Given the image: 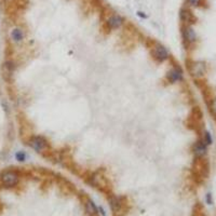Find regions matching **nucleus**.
I'll use <instances>...</instances> for the list:
<instances>
[{"instance_id":"1","label":"nucleus","mask_w":216,"mask_h":216,"mask_svg":"<svg viewBox=\"0 0 216 216\" xmlns=\"http://www.w3.org/2000/svg\"><path fill=\"white\" fill-rule=\"evenodd\" d=\"M0 179H1V184L4 187H14L15 185H18L20 177L18 174L14 171H6L2 173Z\"/></svg>"},{"instance_id":"2","label":"nucleus","mask_w":216,"mask_h":216,"mask_svg":"<svg viewBox=\"0 0 216 216\" xmlns=\"http://www.w3.org/2000/svg\"><path fill=\"white\" fill-rule=\"evenodd\" d=\"M29 146L37 152H42L48 148V143L42 136H32L29 139Z\"/></svg>"},{"instance_id":"3","label":"nucleus","mask_w":216,"mask_h":216,"mask_svg":"<svg viewBox=\"0 0 216 216\" xmlns=\"http://www.w3.org/2000/svg\"><path fill=\"white\" fill-rule=\"evenodd\" d=\"M190 74L193 78L199 79L202 78L204 75H205L206 67L205 64L203 62H193L191 65H190Z\"/></svg>"},{"instance_id":"4","label":"nucleus","mask_w":216,"mask_h":216,"mask_svg":"<svg viewBox=\"0 0 216 216\" xmlns=\"http://www.w3.org/2000/svg\"><path fill=\"white\" fill-rule=\"evenodd\" d=\"M152 55L159 62H164L169 58V52L160 43H156L155 46L152 48Z\"/></svg>"},{"instance_id":"5","label":"nucleus","mask_w":216,"mask_h":216,"mask_svg":"<svg viewBox=\"0 0 216 216\" xmlns=\"http://www.w3.org/2000/svg\"><path fill=\"white\" fill-rule=\"evenodd\" d=\"M183 37L185 41L188 43H193L197 40V34L191 26H186L183 28Z\"/></svg>"},{"instance_id":"6","label":"nucleus","mask_w":216,"mask_h":216,"mask_svg":"<svg viewBox=\"0 0 216 216\" xmlns=\"http://www.w3.org/2000/svg\"><path fill=\"white\" fill-rule=\"evenodd\" d=\"M10 38L11 40L15 43L22 42L25 38V32L21 27H14L11 29L10 32Z\"/></svg>"},{"instance_id":"7","label":"nucleus","mask_w":216,"mask_h":216,"mask_svg":"<svg viewBox=\"0 0 216 216\" xmlns=\"http://www.w3.org/2000/svg\"><path fill=\"white\" fill-rule=\"evenodd\" d=\"M123 18H121L120 15H111L106 20V24L109 28L116 29L120 28L122 24H123Z\"/></svg>"},{"instance_id":"8","label":"nucleus","mask_w":216,"mask_h":216,"mask_svg":"<svg viewBox=\"0 0 216 216\" xmlns=\"http://www.w3.org/2000/svg\"><path fill=\"white\" fill-rule=\"evenodd\" d=\"M193 153L197 158H202L206 155V145L203 141H199L193 146Z\"/></svg>"},{"instance_id":"9","label":"nucleus","mask_w":216,"mask_h":216,"mask_svg":"<svg viewBox=\"0 0 216 216\" xmlns=\"http://www.w3.org/2000/svg\"><path fill=\"white\" fill-rule=\"evenodd\" d=\"M167 79H169V81L174 83V82L178 81V80H181L182 77H183V72H182L181 68H172L167 75Z\"/></svg>"},{"instance_id":"10","label":"nucleus","mask_w":216,"mask_h":216,"mask_svg":"<svg viewBox=\"0 0 216 216\" xmlns=\"http://www.w3.org/2000/svg\"><path fill=\"white\" fill-rule=\"evenodd\" d=\"M179 18L184 23H192V21L195 20L192 13L189 10H187V9H182L179 11Z\"/></svg>"},{"instance_id":"11","label":"nucleus","mask_w":216,"mask_h":216,"mask_svg":"<svg viewBox=\"0 0 216 216\" xmlns=\"http://www.w3.org/2000/svg\"><path fill=\"white\" fill-rule=\"evenodd\" d=\"M85 210H87V212L90 215H95L96 213H97V209H96L95 204H94V202L92 200H88L87 201V203H85Z\"/></svg>"},{"instance_id":"12","label":"nucleus","mask_w":216,"mask_h":216,"mask_svg":"<svg viewBox=\"0 0 216 216\" xmlns=\"http://www.w3.org/2000/svg\"><path fill=\"white\" fill-rule=\"evenodd\" d=\"M4 69L8 75H11L13 72V70H14V64L11 61H8V62H6L4 64Z\"/></svg>"},{"instance_id":"13","label":"nucleus","mask_w":216,"mask_h":216,"mask_svg":"<svg viewBox=\"0 0 216 216\" xmlns=\"http://www.w3.org/2000/svg\"><path fill=\"white\" fill-rule=\"evenodd\" d=\"M15 158H16L18 162H24L26 160V153L24 151H18L15 153Z\"/></svg>"},{"instance_id":"14","label":"nucleus","mask_w":216,"mask_h":216,"mask_svg":"<svg viewBox=\"0 0 216 216\" xmlns=\"http://www.w3.org/2000/svg\"><path fill=\"white\" fill-rule=\"evenodd\" d=\"M203 143L205 144V145H210V144H212V137H211V134H210L209 132H205V134H204V141Z\"/></svg>"},{"instance_id":"15","label":"nucleus","mask_w":216,"mask_h":216,"mask_svg":"<svg viewBox=\"0 0 216 216\" xmlns=\"http://www.w3.org/2000/svg\"><path fill=\"white\" fill-rule=\"evenodd\" d=\"M188 4L190 6V7L192 8H197L200 6V4H201V0H187Z\"/></svg>"},{"instance_id":"16","label":"nucleus","mask_w":216,"mask_h":216,"mask_svg":"<svg viewBox=\"0 0 216 216\" xmlns=\"http://www.w3.org/2000/svg\"><path fill=\"white\" fill-rule=\"evenodd\" d=\"M210 109H211L212 113L215 116V118H216V99H212V102H211V104H210Z\"/></svg>"},{"instance_id":"17","label":"nucleus","mask_w":216,"mask_h":216,"mask_svg":"<svg viewBox=\"0 0 216 216\" xmlns=\"http://www.w3.org/2000/svg\"><path fill=\"white\" fill-rule=\"evenodd\" d=\"M111 206H113V209L115 211H117V210L120 209V203L118 201V199H113L111 200Z\"/></svg>"},{"instance_id":"18","label":"nucleus","mask_w":216,"mask_h":216,"mask_svg":"<svg viewBox=\"0 0 216 216\" xmlns=\"http://www.w3.org/2000/svg\"><path fill=\"white\" fill-rule=\"evenodd\" d=\"M137 15L139 16V18H147V15H146L144 12H141V11H137Z\"/></svg>"},{"instance_id":"19","label":"nucleus","mask_w":216,"mask_h":216,"mask_svg":"<svg viewBox=\"0 0 216 216\" xmlns=\"http://www.w3.org/2000/svg\"><path fill=\"white\" fill-rule=\"evenodd\" d=\"M206 201L209 204H212V198H211V193H208L206 195Z\"/></svg>"}]
</instances>
